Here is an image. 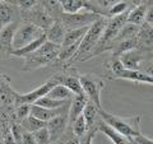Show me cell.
Instances as JSON below:
<instances>
[{"label": "cell", "mask_w": 153, "mask_h": 144, "mask_svg": "<svg viewBox=\"0 0 153 144\" xmlns=\"http://www.w3.org/2000/svg\"><path fill=\"white\" fill-rule=\"evenodd\" d=\"M98 115L107 125L114 128L116 131H119L129 139L135 138L139 134H142V130H140L142 115L140 114H137L130 117H120L111 112H106L103 108H101L98 110Z\"/></svg>", "instance_id": "obj_1"}, {"label": "cell", "mask_w": 153, "mask_h": 144, "mask_svg": "<svg viewBox=\"0 0 153 144\" xmlns=\"http://www.w3.org/2000/svg\"><path fill=\"white\" fill-rule=\"evenodd\" d=\"M107 22H108V19L102 16L98 21H96L93 24L89 26L87 33L82 38V42H80L79 49L76 51L74 59L83 60L87 56L88 52H92L94 50V47L97 46V44L100 42V40H101V37L103 35L105 28L107 26Z\"/></svg>", "instance_id": "obj_2"}, {"label": "cell", "mask_w": 153, "mask_h": 144, "mask_svg": "<svg viewBox=\"0 0 153 144\" xmlns=\"http://www.w3.org/2000/svg\"><path fill=\"white\" fill-rule=\"evenodd\" d=\"M46 33L44 30H41L40 27H37L32 23L28 22H22L19 23V26L16 31V35L13 38V51L21 50L27 45H30L31 42L38 40L42 36H45Z\"/></svg>", "instance_id": "obj_3"}, {"label": "cell", "mask_w": 153, "mask_h": 144, "mask_svg": "<svg viewBox=\"0 0 153 144\" xmlns=\"http://www.w3.org/2000/svg\"><path fill=\"white\" fill-rule=\"evenodd\" d=\"M102 16L98 13L85 10V12H78L74 14H68L63 13L61 17L57 19L64 24L66 28V31L69 30H76V28H82V27H88L91 24H93L96 21H98Z\"/></svg>", "instance_id": "obj_4"}, {"label": "cell", "mask_w": 153, "mask_h": 144, "mask_svg": "<svg viewBox=\"0 0 153 144\" xmlns=\"http://www.w3.org/2000/svg\"><path fill=\"white\" fill-rule=\"evenodd\" d=\"M56 84H60V76H52L47 82H45L44 84H41L40 87H37L36 89H32L28 93H17L14 94V99H16L17 105H22V103H28V105H33L38 101L40 98L47 96V93L55 87Z\"/></svg>", "instance_id": "obj_5"}, {"label": "cell", "mask_w": 153, "mask_h": 144, "mask_svg": "<svg viewBox=\"0 0 153 144\" xmlns=\"http://www.w3.org/2000/svg\"><path fill=\"white\" fill-rule=\"evenodd\" d=\"M22 16L25 18V21L28 23H32L37 27H40L41 30H44L45 32L49 30V28L54 24V22L56 19L51 16L45 9L44 5H35L32 9H28V10H23Z\"/></svg>", "instance_id": "obj_6"}, {"label": "cell", "mask_w": 153, "mask_h": 144, "mask_svg": "<svg viewBox=\"0 0 153 144\" xmlns=\"http://www.w3.org/2000/svg\"><path fill=\"white\" fill-rule=\"evenodd\" d=\"M80 83H82V88L84 91L85 96L88 97L89 101L101 110V93L105 88V82L94 75H80L79 76Z\"/></svg>", "instance_id": "obj_7"}, {"label": "cell", "mask_w": 153, "mask_h": 144, "mask_svg": "<svg viewBox=\"0 0 153 144\" xmlns=\"http://www.w3.org/2000/svg\"><path fill=\"white\" fill-rule=\"evenodd\" d=\"M18 26L19 23L14 21L1 28V31H0V51L1 52L13 54V38Z\"/></svg>", "instance_id": "obj_8"}, {"label": "cell", "mask_w": 153, "mask_h": 144, "mask_svg": "<svg viewBox=\"0 0 153 144\" xmlns=\"http://www.w3.org/2000/svg\"><path fill=\"white\" fill-rule=\"evenodd\" d=\"M69 124V119H68V115H59L54 119H51L50 121H47V129H49V133H50V139H51V143L56 142L57 139H60L63 137V134L66 130V126Z\"/></svg>", "instance_id": "obj_9"}, {"label": "cell", "mask_w": 153, "mask_h": 144, "mask_svg": "<svg viewBox=\"0 0 153 144\" xmlns=\"http://www.w3.org/2000/svg\"><path fill=\"white\" fill-rule=\"evenodd\" d=\"M125 69L130 70H142L143 69V61H144V52L139 49L124 52L119 56Z\"/></svg>", "instance_id": "obj_10"}, {"label": "cell", "mask_w": 153, "mask_h": 144, "mask_svg": "<svg viewBox=\"0 0 153 144\" xmlns=\"http://www.w3.org/2000/svg\"><path fill=\"white\" fill-rule=\"evenodd\" d=\"M98 125H96V130L97 131H101L102 134H105L110 140H111L114 144H131L130 139L124 137L123 134H120L119 131H116L114 128H111L110 125H107L106 122L103 121V120L100 117L98 120Z\"/></svg>", "instance_id": "obj_11"}, {"label": "cell", "mask_w": 153, "mask_h": 144, "mask_svg": "<svg viewBox=\"0 0 153 144\" xmlns=\"http://www.w3.org/2000/svg\"><path fill=\"white\" fill-rule=\"evenodd\" d=\"M64 13L74 14L82 10H91L94 12V8L88 3V0H57Z\"/></svg>", "instance_id": "obj_12"}, {"label": "cell", "mask_w": 153, "mask_h": 144, "mask_svg": "<svg viewBox=\"0 0 153 144\" xmlns=\"http://www.w3.org/2000/svg\"><path fill=\"white\" fill-rule=\"evenodd\" d=\"M116 79H124V80H130V82H138L143 84H151L153 85V76L148 75L143 70H130V69H124L121 73H119Z\"/></svg>", "instance_id": "obj_13"}, {"label": "cell", "mask_w": 153, "mask_h": 144, "mask_svg": "<svg viewBox=\"0 0 153 144\" xmlns=\"http://www.w3.org/2000/svg\"><path fill=\"white\" fill-rule=\"evenodd\" d=\"M66 114L65 107H60V108H46L38 105H31V115L37 119L42 120V121H50L51 119H54L59 115Z\"/></svg>", "instance_id": "obj_14"}, {"label": "cell", "mask_w": 153, "mask_h": 144, "mask_svg": "<svg viewBox=\"0 0 153 144\" xmlns=\"http://www.w3.org/2000/svg\"><path fill=\"white\" fill-rule=\"evenodd\" d=\"M88 97L84 94H79V96H74L73 101H71V105H70V108H69V112H68V119H69V125H71L76 117H79L80 115L83 114L84 111V107L88 102Z\"/></svg>", "instance_id": "obj_15"}, {"label": "cell", "mask_w": 153, "mask_h": 144, "mask_svg": "<svg viewBox=\"0 0 153 144\" xmlns=\"http://www.w3.org/2000/svg\"><path fill=\"white\" fill-rule=\"evenodd\" d=\"M55 59H57V56L32 54V55L26 57V64H25V66H23V70H35V69H38V68H41V66H45L46 64L54 61Z\"/></svg>", "instance_id": "obj_16"}, {"label": "cell", "mask_w": 153, "mask_h": 144, "mask_svg": "<svg viewBox=\"0 0 153 144\" xmlns=\"http://www.w3.org/2000/svg\"><path fill=\"white\" fill-rule=\"evenodd\" d=\"M45 33H46L47 41H51V42H54V44L61 46V44H63V41H64V37L66 35V28L64 27V24L60 21H55L54 24Z\"/></svg>", "instance_id": "obj_17"}, {"label": "cell", "mask_w": 153, "mask_h": 144, "mask_svg": "<svg viewBox=\"0 0 153 144\" xmlns=\"http://www.w3.org/2000/svg\"><path fill=\"white\" fill-rule=\"evenodd\" d=\"M88 27H82V28H76V30H69L66 31V35L64 37V41L61 44V47H69L73 46L75 44H80L82 42V38L84 37V35L88 31Z\"/></svg>", "instance_id": "obj_18"}, {"label": "cell", "mask_w": 153, "mask_h": 144, "mask_svg": "<svg viewBox=\"0 0 153 144\" xmlns=\"http://www.w3.org/2000/svg\"><path fill=\"white\" fill-rule=\"evenodd\" d=\"M147 9L148 8H147L146 4H139V5H135V8H133L128 13V23L140 27L143 23L146 22Z\"/></svg>", "instance_id": "obj_19"}, {"label": "cell", "mask_w": 153, "mask_h": 144, "mask_svg": "<svg viewBox=\"0 0 153 144\" xmlns=\"http://www.w3.org/2000/svg\"><path fill=\"white\" fill-rule=\"evenodd\" d=\"M83 116L85 119V121H87L88 130H96L94 125L98 121L100 115H98V107L96 106L92 101H88L87 105H85L84 111H83Z\"/></svg>", "instance_id": "obj_20"}, {"label": "cell", "mask_w": 153, "mask_h": 144, "mask_svg": "<svg viewBox=\"0 0 153 144\" xmlns=\"http://www.w3.org/2000/svg\"><path fill=\"white\" fill-rule=\"evenodd\" d=\"M138 41H139V46L143 47H152L153 46V26L148 24L147 22H144L139 28L138 32Z\"/></svg>", "instance_id": "obj_21"}, {"label": "cell", "mask_w": 153, "mask_h": 144, "mask_svg": "<svg viewBox=\"0 0 153 144\" xmlns=\"http://www.w3.org/2000/svg\"><path fill=\"white\" fill-rule=\"evenodd\" d=\"M60 84H64L74 96L84 94V91L82 88V83H80L79 76H74V75L60 76Z\"/></svg>", "instance_id": "obj_22"}, {"label": "cell", "mask_w": 153, "mask_h": 144, "mask_svg": "<svg viewBox=\"0 0 153 144\" xmlns=\"http://www.w3.org/2000/svg\"><path fill=\"white\" fill-rule=\"evenodd\" d=\"M46 40H47V38H46V35H45V36H42L41 38H38V40L31 42L30 45H27L26 47H23V49L13 51V54H12V55L18 56V57H27V56L32 55L33 52H35V51L38 49V47H40L42 44H44V42H45Z\"/></svg>", "instance_id": "obj_23"}, {"label": "cell", "mask_w": 153, "mask_h": 144, "mask_svg": "<svg viewBox=\"0 0 153 144\" xmlns=\"http://www.w3.org/2000/svg\"><path fill=\"white\" fill-rule=\"evenodd\" d=\"M47 96L51 98H55V99H59V101H69L73 97V93L65 87L64 84H56L54 88H52Z\"/></svg>", "instance_id": "obj_24"}, {"label": "cell", "mask_w": 153, "mask_h": 144, "mask_svg": "<svg viewBox=\"0 0 153 144\" xmlns=\"http://www.w3.org/2000/svg\"><path fill=\"white\" fill-rule=\"evenodd\" d=\"M13 21V8L10 3L5 0V1H0V23L3 26H7Z\"/></svg>", "instance_id": "obj_25"}, {"label": "cell", "mask_w": 153, "mask_h": 144, "mask_svg": "<svg viewBox=\"0 0 153 144\" xmlns=\"http://www.w3.org/2000/svg\"><path fill=\"white\" fill-rule=\"evenodd\" d=\"M23 122H25V124H23L22 128H25L26 130L30 131V133H35V131L40 130V129L45 128L47 125L46 121H42V120L32 116V115H30L28 117H26L25 120H23Z\"/></svg>", "instance_id": "obj_26"}, {"label": "cell", "mask_w": 153, "mask_h": 144, "mask_svg": "<svg viewBox=\"0 0 153 144\" xmlns=\"http://www.w3.org/2000/svg\"><path fill=\"white\" fill-rule=\"evenodd\" d=\"M71 129H73V134L75 137H84L85 133L89 131L88 130V125H87V121H85V119L83 116V114L80 115L79 117H76L75 121L71 124Z\"/></svg>", "instance_id": "obj_27"}, {"label": "cell", "mask_w": 153, "mask_h": 144, "mask_svg": "<svg viewBox=\"0 0 153 144\" xmlns=\"http://www.w3.org/2000/svg\"><path fill=\"white\" fill-rule=\"evenodd\" d=\"M65 103H66V101H59V99L51 98L49 96H45V97L36 101L33 105H38V106H42L46 108H60V107H64Z\"/></svg>", "instance_id": "obj_28"}, {"label": "cell", "mask_w": 153, "mask_h": 144, "mask_svg": "<svg viewBox=\"0 0 153 144\" xmlns=\"http://www.w3.org/2000/svg\"><path fill=\"white\" fill-rule=\"evenodd\" d=\"M119 1H121V0H88V3L94 8L96 13H98V14H101L98 12V8L100 9H110Z\"/></svg>", "instance_id": "obj_29"}, {"label": "cell", "mask_w": 153, "mask_h": 144, "mask_svg": "<svg viewBox=\"0 0 153 144\" xmlns=\"http://www.w3.org/2000/svg\"><path fill=\"white\" fill-rule=\"evenodd\" d=\"M33 137L36 139V143L37 144H50L51 143V139H50V133H49V129L47 126L40 129L35 133H32Z\"/></svg>", "instance_id": "obj_30"}, {"label": "cell", "mask_w": 153, "mask_h": 144, "mask_svg": "<svg viewBox=\"0 0 153 144\" xmlns=\"http://www.w3.org/2000/svg\"><path fill=\"white\" fill-rule=\"evenodd\" d=\"M124 69H125V66L123 65L120 57L112 55V59H111V61H110V70H111L114 78H115V76H116L119 73H121Z\"/></svg>", "instance_id": "obj_31"}, {"label": "cell", "mask_w": 153, "mask_h": 144, "mask_svg": "<svg viewBox=\"0 0 153 144\" xmlns=\"http://www.w3.org/2000/svg\"><path fill=\"white\" fill-rule=\"evenodd\" d=\"M126 9H128V3L119 1V3H116L115 5H112L111 8L108 9V16H111V17L120 16V14L126 13Z\"/></svg>", "instance_id": "obj_32"}, {"label": "cell", "mask_w": 153, "mask_h": 144, "mask_svg": "<svg viewBox=\"0 0 153 144\" xmlns=\"http://www.w3.org/2000/svg\"><path fill=\"white\" fill-rule=\"evenodd\" d=\"M31 115V105L28 103H22L18 105L17 108V117L21 120H25L26 117H28Z\"/></svg>", "instance_id": "obj_33"}, {"label": "cell", "mask_w": 153, "mask_h": 144, "mask_svg": "<svg viewBox=\"0 0 153 144\" xmlns=\"http://www.w3.org/2000/svg\"><path fill=\"white\" fill-rule=\"evenodd\" d=\"M12 1L16 4V5H18L22 12L32 9L35 5H37V0H12Z\"/></svg>", "instance_id": "obj_34"}, {"label": "cell", "mask_w": 153, "mask_h": 144, "mask_svg": "<svg viewBox=\"0 0 153 144\" xmlns=\"http://www.w3.org/2000/svg\"><path fill=\"white\" fill-rule=\"evenodd\" d=\"M131 140L135 142L137 144H153V139L143 135V134H139V135L135 138H131Z\"/></svg>", "instance_id": "obj_35"}, {"label": "cell", "mask_w": 153, "mask_h": 144, "mask_svg": "<svg viewBox=\"0 0 153 144\" xmlns=\"http://www.w3.org/2000/svg\"><path fill=\"white\" fill-rule=\"evenodd\" d=\"M22 143H23V144H37L35 137H33V134L30 133V131H27V133L25 131V134H23Z\"/></svg>", "instance_id": "obj_36"}, {"label": "cell", "mask_w": 153, "mask_h": 144, "mask_svg": "<svg viewBox=\"0 0 153 144\" xmlns=\"http://www.w3.org/2000/svg\"><path fill=\"white\" fill-rule=\"evenodd\" d=\"M94 131L96 130H89L87 131V135H84L83 140L80 142V144H92V139L94 137Z\"/></svg>", "instance_id": "obj_37"}, {"label": "cell", "mask_w": 153, "mask_h": 144, "mask_svg": "<svg viewBox=\"0 0 153 144\" xmlns=\"http://www.w3.org/2000/svg\"><path fill=\"white\" fill-rule=\"evenodd\" d=\"M146 22L148 24L153 26V5H151L147 9V16H146Z\"/></svg>", "instance_id": "obj_38"}, {"label": "cell", "mask_w": 153, "mask_h": 144, "mask_svg": "<svg viewBox=\"0 0 153 144\" xmlns=\"http://www.w3.org/2000/svg\"><path fill=\"white\" fill-rule=\"evenodd\" d=\"M144 73H147L148 75H151L153 76V60L149 61V64H147L146 66H143V69H142Z\"/></svg>", "instance_id": "obj_39"}, {"label": "cell", "mask_w": 153, "mask_h": 144, "mask_svg": "<svg viewBox=\"0 0 153 144\" xmlns=\"http://www.w3.org/2000/svg\"><path fill=\"white\" fill-rule=\"evenodd\" d=\"M143 1V0H133V3L135 4V5H139V4Z\"/></svg>", "instance_id": "obj_40"}, {"label": "cell", "mask_w": 153, "mask_h": 144, "mask_svg": "<svg viewBox=\"0 0 153 144\" xmlns=\"http://www.w3.org/2000/svg\"><path fill=\"white\" fill-rule=\"evenodd\" d=\"M3 27H4V26L1 24V23H0V31H1V28H3Z\"/></svg>", "instance_id": "obj_41"}, {"label": "cell", "mask_w": 153, "mask_h": 144, "mask_svg": "<svg viewBox=\"0 0 153 144\" xmlns=\"http://www.w3.org/2000/svg\"><path fill=\"white\" fill-rule=\"evenodd\" d=\"M130 142H131V144H137L135 142H133V140H131V139H130Z\"/></svg>", "instance_id": "obj_42"}, {"label": "cell", "mask_w": 153, "mask_h": 144, "mask_svg": "<svg viewBox=\"0 0 153 144\" xmlns=\"http://www.w3.org/2000/svg\"><path fill=\"white\" fill-rule=\"evenodd\" d=\"M152 56H153V51H152Z\"/></svg>", "instance_id": "obj_43"}]
</instances>
